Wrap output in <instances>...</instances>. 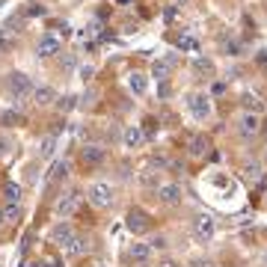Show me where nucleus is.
Segmentation results:
<instances>
[{
    "mask_svg": "<svg viewBox=\"0 0 267 267\" xmlns=\"http://www.w3.org/2000/svg\"><path fill=\"white\" fill-rule=\"evenodd\" d=\"M63 249H66V255H71V258H80V255H86L89 252V241L86 238H80V234H71L69 241L63 244Z\"/></svg>",
    "mask_w": 267,
    "mask_h": 267,
    "instance_id": "7",
    "label": "nucleus"
},
{
    "mask_svg": "<svg viewBox=\"0 0 267 267\" xmlns=\"http://www.w3.org/2000/svg\"><path fill=\"white\" fill-rule=\"evenodd\" d=\"M36 53H39L42 60H51V56L60 53V42H56L53 36H42V39H39V45H36Z\"/></svg>",
    "mask_w": 267,
    "mask_h": 267,
    "instance_id": "11",
    "label": "nucleus"
},
{
    "mask_svg": "<svg viewBox=\"0 0 267 267\" xmlns=\"http://www.w3.org/2000/svg\"><path fill=\"white\" fill-rule=\"evenodd\" d=\"M77 107V98L74 95H66V98H60V110H74Z\"/></svg>",
    "mask_w": 267,
    "mask_h": 267,
    "instance_id": "25",
    "label": "nucleus"
},
{
    "mask_svg": "<svg viewBox=\"0 0 267 267\" xmlns=\"http://www.w3.org/2000/svg\"><path fill=\"white\" fill-rule=\"evenodd\" d=\"M15 48V36L9 27H0V51H12Z\"/></svg>",
    "mask_w": 267,
    "mask_h": 267,
    "instance_id": "20",
    "label": "nucleus"
},
{
    "mask_svg": "<svg viewBox=\"0 0 267 267\" xmlns=\"http://www.w3.org/2000/svg\"><path fill=\"white\" fill-rule=\"evenodd\" d=\"M71 234H74V229H71L69 223H60V226H56V229H53V241H56V244H60V247H63V244H66V241H69Z\"/></svg>",
    "mask_w": 267,
    "mask_h": 267,
    "instance_id": "19",
    "label": "nucleus"
},
{
    "mask_svg": "<svg viewBox=\"0 0 267 267\" xmlns=\"http://www.w3.org/2000/svg\"><path fill=\"white\" fill-rule=\"evenodd\" d=\"M169 92H172L169 83H166V80H160V83H158V95H160V98H169Z\"/></svg>",
    "mask_w": 267,
    "mask_h": 267,
    "instance_id": "30",
    "label": "nucleus"
},
{
    "mask_svg": "<svg viewBox=\"0 0 267 267\" xmlns=\"http://www.w3.org/2000/svg\"><path fill=\"white\" fill-rule=\"evenodd\" d=\"M128 89H131L134 95H145V89H149V80H145L142 74H131V77H128Z\"/></svg>",
    "mask_w": 267,
    "mask_h": 267,
    "instance_id": "17",
    "label": "nucleus"
},
{
    "mask_svg": "<svg viewBox=\"0 0 267 267\" xmlns=\"http://www.w3.org/2000/svg\"><path fill=\"white\" fill-rule=\"evenodd\" d=\"M187 152H190V158H205V155L211 152V142L205 140V137H190Z\"/></svg>",
    "mask_w": 267,
    "mask_h": 267,
    "instance_id": "15",
    "label": "nucleus"
},
{
    "mask_svg": "<svg viewBox=\"0 0 267 267\" xmlns=\"http://www.w3.org/2000/svg\"><path fill=\"white\" fill-rule=\"evenodd\" d=\"M9 152H12V140L9 137H0V158H6Z\"/></svg>",
    "mask_w": 267,
    "mask_h": 267,
    "instance_id": "26",
    "label": "nucleus"
},
{
    "mask_svg": "<svg viewBox=\"0 0 267 267\" xmlns=\"http://www.w3.org/2000/svg\"><path fill=\"white\" fill-rule=\"evenodd\" d=\"M122 3H125V0H122Z\"/></svg>",
    "mask_w": 267,
    "mask_h": 267,
    "instance_id": "41",
    "label": "nucleus"
},
{
    "mask_svg": "<svg viewBox=\"0 0 267 267\" xmlns=\"http://www.w3.org/2000/svg\"><path fill=\"white\" fill-rule=\"evenodd\" d=\"M158 199L163 205H178L181 202V187L178 184H158Z\"/></svg>",
    "mask_w": 267,
    "mask_h": 267,
    "instance_id": "10",
    "label": "nucleus"
},
{
    "mask_svg": "<svg viewBox=\"0 0 267 267\" xmlns=\"http://www.w3.org/2000/svg\"><path fill=\"white\" fill-rule=\"evenodd\" d=\"M21 119H24V116H21V113H12V110H9V113H3V125H12V122H21Z\"/></svg>",
    "mask_w": 267,
    "mask_h": 267,
    "instance_id": "27",
    "label": "nucleus"
},
{
    "mask_svg": "<svg viewBox=\"0 0 267 267\" xmlns=\"http://www.w3.org/2000/svg\"><path fill=\"white\" fill-rule=\"evenodd\" d=\"M33 267H51V264H33Z\"/></svg>",
    "mask_w": 267,
    "mask_h": 267,
    "instance_id": "38",
    "label": "nucleus"
},
{
    "mask_svg": "<svg viewBox=\"0 0 267 267\" xmlns=\"http://www.w3.org/2000/svg\"><path fill=\"white\" fill-rule=\"evenodd\" d=\"M53 149H56V137H45L42 145H39V155H42V158H51Z\"/></svg>",
    "mask_w": 267,
    "mask_h": 267,
    "instance_id": "23",
    "label": "nucleus"
},
{
    "mask_svg": "<svg viewBox=\"0 0 267 267\" xmlns=\"http://www.w3.org/2000/svg\"><path fill=\"white\" fill-rule=\"evenodd\" d=\"M56 101V92H53L51 86H36L33 89V104L36 107H48Z\"/></svg>",
    "mask_w": 267,
    "mask_h": 267,
    "instance_id": "16",
    "label": "nucleus"
},
{
    "mask_svg": "<svg viewBox=\"0 0 267 267\" xmlns=\"http://www.w3.org/2000/svg\"><path fill=\"white\" fill-rule=\"evenodd\" d=\"M0 217H3V223H18V220H21V208H18V205H6V208L0 211Z\"/></svg>",
    "mask_w": 267,
    "mask_h": 267,
    "instance_id": "22",
    "label": "nucleus"
},
{
    "mask_svg": "<svg viewBox=\"0 0 267 267\" xmlns=\"http://www.w3.org/2000/svg\"><path fill=\"white\" fill-rule=\"evenodd\" d=\"M214 231H217V223H214L211 214H199L193 220V238L199 241V244H208L214 238Z\"/></svg>",
    "mask_w": 267,
    "mask_h": 267,
    "instance_id": "3",
    "label": "nucleus"
},
{
    "mask_svg": "<svg viewBox=\"0 0 267 267\" xmlns=\"http://www.w3.org/2000/svg\"><path fill=\"white\" fill-rule=\"evenodd\" d=\"M89 202L95 205V208H110L113 205V187L107 184V181H95V184H89Z\"/></svg>",
    "mask_w": 267,
    "mask_h": 267,
    "instance_id": "2",
    "label": "nucleus"
},
{
    "mask_svg": "<svg viewBox=\"0 0 267 267\" xmlns=\"http://www.w3.org/2000/svg\"><path fill=\"white\" fill-rule=\"evenodd\" d=\"M149 247L152 249H163L166 247V241H163V238H155V241H149Z\"/></svg>",
    "mask_w": 267,
    "mask_h": 267,
    "instance_id": "32",
    "label": "nucleus"
},
{
    "mask_svg": "<svg viewBox=\"0 0 267 267\" xmlns=\"http://www.w3.org/2000/svg\"><path fill=\"white\" fill-rule=\"evenodd\" d=\"M175 66V56H163V60H155V66H152V77H158V80H166L169 77V71Z\"/></svg>",
    "mask_w": 267,
    "mask_h": 267,
    "instance_id": "14",
    "label": "nucleus"
},
{
    "mask_svg": "<svg viewBox=\"0 0 267 267\" xmlns=\"http://www.w3.org/2000/svg\"><path fill=\"white\" fill-rule=\"evenodd\" d=\"M193 66H196V71H214V66H211V60H202V56H199V60H196Z\"/></svg>",
    "mask_w": 267,
    "mask_h": 267,
    "instance_id": "28",
    "label": "nucleus"
},
{
    "mask_svg": "<svg viewBox=\"0 0 267 267\" xmlns=\"http://www.w3.org/2000/svg\"><path fill=\"white\" fill-rule=\"evenodd\" d=\"M152 252H155V249L149 247V244H142V241L131 244V249H128V255H131L134 264H149V261H152Z\"/></svg>",
    "mask_w": 267,
    "mask_h": 267,
    "instance_id": "9",
    "label": "nucleus"
},
{
    "mask_svg": "<svg viewBox=\"0 0 267 267\" xmlns=\"http://www.w3.org/2000/svg\"><path fill=\"white\" fill-rule=\"evenodd\" d=\"M122 142H125V149H140L142 142H145V134H142L137 125H131V128L122 131Z\"/></svg>",
    "mask_w": 267,
    "mask_h": 267,
    "instance_id": "13",
    "label": "nucleus"
},
{
    "mask_svg": "<svg viewBox=\"0 0 267 267\" xmlns=\"http://www.w3.org/2000/svg\"><path fill=\"white\" fill-rule=\"evenodd\" d=\"M89 77H92V66H83L80 69V80H89Z\"/></svg>",
    "mask_w": 267,
    "mask_h": 267,
    "instance_id": "34",
    "label": "nucleus"
},
{
    "mask_svg": "<svg viewBox=\"0 0 267 267\" xmlns=\"http://www.w3.org/2000/svg\"><path fill=\"white\" fill-rule=\"evenodd\" d=\"M0 6H3V0H0Z\"/></svg>",
    "mask_w": 267,
    "mask_h": 267,
    "instance_id": "39",
    "label": "nucleus"
},
{
    "mask_svg": "<svg viewBox=\"0 0 267 267\" xmlns=\"http://www.w3.org/2000/svg\"><path fill=\"white\" fill-rule=\"evenodd\" d=\"M6 86H9V92L15 95V104H21L27 95H33V80L27 77V74H21V71H12L9 74V80H6Z\"/></svg>",
    "mask_w": 267,
    "mask_h": 267,
    "instance_id": "1",
    "label": "nucleus"
},
{
    "mask_svg": "<svg viewBox=\"0 0 267 267\" xmlns=\"http://www.w3.org/2000/svg\"><path fill=\"white\" fill-rule=\"evenodd\" d=\"M158 267H175V264H172V261H163V264H158Z\"/></svg>",
    "mask_w": 267,
    "mask_h": 267,
    "instance_id": "36",
    "label": "nucleus"
},
{
    "mask_svg": "<svg viewBox=\"0 0 267 267\" xmlns=\"http://www.w3.org/2000/svg\"><path fill=\"white\" fill-rule=\"evenodd\" d=\"M0 223H3V217H0Z\"/></svg>",
    "mask_w": 267,
    "mask_h": 267,
    "instance_id": "40",
    "label": "nucleus"
},
{
    "mask_svg": "<svg viewBox=\"0 0 267 267\" xmlns=\"http://www.w3.org/2000/svg\"><path fill=\"white\" fill-rule=\"evenodd\" d=\"M247 175L249 178H258V166H247Z\"/></svg>",
    "mask_w": 267,
    "mask_h": 267,
    "instance_id": "35",
    "label": "nucleus"
},
{
    "mask_svg": "<svg viewBox=\"0 0 267 267\" xmlns=\"http://www.w3.org/2000/svg\"><path fill=\"white\" fill-rule=\"evenodd\" d=\"M128 229L134 231V234L145 231V229H149V214H145V211H140V208L128 211Z\"/></svg>",
    "mask_w": 267,
    "mask_h": 267,
    "instance_id": "12",
    "label": "nucleus"
},
{
    "mask_svg": "<svg viewBox=\"0 0 267 267\" xmlns=\"http://www.w3.org/2000/svg\"><path fill=\"white\" fill-rule=\"evenodd\" d=\"M261 131H264V137H267V122H261Z\"/></svg>",
    "mask_w": 267,
    "mask_h": 267,
    "instance_id": "37",
    "label": "nucleus"
},
{
    "mask_svg": "<svg viewBox=\"0 0 267 267\" xmlns=\"http://www.w3.org/2000/svg\"><path fill=\"white\" fill-rule=\"evenodd\" d=\"M190 267H214V264L208 261V258H193V264Z\"/></svg>",
    "mask_w": 267,
    "mask_h": 267,
    "instance_id": "33",
    "label": "nucleus"
},
{
    "mask_svg": "<svg viewBox=\"0 0 267 267\" xmlns=\"http://www.w3.org/2000/svg\"><path fill=\"white\" fill-rule=\"evenodd\" d=\"M104 158H107V152L101 145H83V149H80V160H83L86 166H101Z\"/></svg>",
    "mask_w": 267,
    "mask_h": 267,
    "instance_id": "8",
    "label": "nucleus"
},
{
    "mask_svg": "<svg viewBox=\"0 0 267 267\" xmlns=\"http://www.w3.org/2000/svg\"><path fill=\"white\" fill-rule=\"evenodd\" d=\"M238 131H241V137H255V134H261V119L255 116V113H244L241 116V122H238Z\"/></svg>",
    "mask_w": 267,
    "mask_h": 267,
    "instance_id": "5",
    "label": "nucleus"
},
{
    "mask_svg": "<svg viewBox=\"0 0 267 267\" xmlns=\"http://www.w3.org/2000/svg\"><path fill=\"white\" fill-rule=\"evenodd\" d=\"M178 48H181V51H199V42L190 39V36H181V39H178Z\"/></svg>",
    "mask_w": 267,
    "mask_h": 267,
    "instance_id": "24",
    "label": "nucleus"
},
{
    "mask_svg": "<svg viewBox=\"0 0 267 267\" xmlns=\"http://www.w3.org/2000/svg\"><path fill=\"white\" fill-rule=\"evenodd\" d=\"M77 202H80V196L74 193V190H69V193H63L60 199H56V205H53V208H56L60 217H71V214L77 211Z\"/></svg>",
    "mask_w": 267,
    "mask_h": 267,
    "instance_id": "6",
    "label": "nucleus"
},
{
    "mask_svg": "<svg viewBox=\"0 0 267 267\" xmlns=\"http://www.w3.org/2000/svg\"><path fill=\"white\" fill-rule=\"evenodd\" d=\"M66 172H69V166L63 163V160H56L51 166V172H48V184H53V181H60V178H66Z\"/></svg>",
    "mask_w": 267,
    "mask_h": 267,
    "instance_id": "21",
    "label": "nucleus"
},
{
    "mask_svg": "<svg viewBox=\"0 0 267 267\" xmlns=\"http://www.w3.org/2000/svg\"><path fill=\"white\" fill-rule=\"evenodd\" d=\"M21 193H24V190H21V184H12V181L3 187V196H6V202H9V205H18V202H21Z\"/></svg>",
    "mask_w": 267,
    "mask_h": 267,
    "instance_id": "18",
    "label": "nucleus"
},
{
    "mask_svg": "<svg viewBox=\"0 0 267 267\" xmlns=\"http://www.w3.org/2000/svg\"><path fill=\"white\" fill-rule=\"evenodd\" d=\"M187 107H190V113H193V116L199 119V122L211 116V98H208V95H202V92H196V95H190V101H187Z\"/></svg>",
    "mask_w": 267,
    "mask_h": 267,
    "instance_id": "4",
    "label": "nucleus"
},
{
    "mask_svg": "<svg viewBox=\"0 0 267 267\" xmlns=\"http://www.w3.org/2000/svg\"><path fill=\"white\" fill-rule=\"evenodd\" d=\"M244 107L247 110H258V98L255 95H244Z\"/></svg>",
    "mask_w": 267,
    "mask_h": 267,
    "instance_id": "29",
    "label": "nucleus"
},
{
    "mask_svg": "<svg viewBox=\"0 0 267 267\" xmlns=\"http://www.w3.org/2000/svg\"><path fill=\"white\" fill-rule=\"evenodd\" d=\"M140 184H158L155 172H142V175H140Z\"/></svg>",
    "mask_w": 267,
    "mask_h": 267,
    "instance_id": "31",
    "label": "nucleus"
}]
</instances>
